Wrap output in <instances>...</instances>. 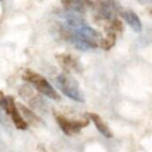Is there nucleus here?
I'll list each match as a JSON object with an SVG mask.
<instances>
[{
    "label": "nucleus",
    "mask_w": 152,
    "mask_h": 152,
    "mask_svg": "<svg viewBox=\"0 0 152 152\" xmlns=\"http://www.w3.org/2000/svg\"><path fill=\"white\" fill-rule=\"evenodd\" d=\"M57 61H59L64 69L66 70H73L77 69V61H75L74 57H72L69 54H59L57 55Z\"/></svg>",
    "instance_id": "8"
},
{
    "label": "nucleus",
    "mask_w": 152,
    "mask_h": 152,
    "mask_svg": "<svg viewBox=\"0 0 152 152\" xmlns=\"http://www.w3.org/2000/svg\"><path fill=\"white\" fill-rule=\"evenodd\" d=\"M121 16L134 31L140 32L142 30V22L135 13L131 11H124L121 13Z\"/></svg>",
    "instance_id": "5"
},
{
    "label": "nucleus",
    "mask_w": 152,
    "mask_h": 152,
    "mask_svg": "<svg viewBox=\"0 0 152 152\" xmlns=\"http://www.w3.org/2000/svg\"><path fill=\"white\" fill-rule=\"evenodd\" d=\"M149 14L152 16V7H150V9H149Z\"/></svg>",
    "instance_id": "10"
},
{
    "label": "nucleus",
    "mask_w": 152,
    "mask_h": 152,
    "mask_svg": "<svg viewBox=\"0 0 152 152\" xmlns=\"http://www.w3.org/2000/svg\"><path fill=\"white\" fill-rule=\"evenodd\" d=\"M57 80L59 83V87L64 94L67 97L73 99L74 101L83 102L85 101V96L83 92L79 90L77 83L73 78L67 75H59L57 77Z\"/></svg>",
    "instance_id": "3"
},
{
    "label": "nucleus",
    "mask_w": 152,
    "mask_h": 152,
    "mask_svg": "<svg viewBox=\"0 0 152 152\" xmlns=\"http://www.w3.org/2000/svg\"><path fill=\"white\" fill-rule=\"evenodd\" d=\"M56 121L61 130L68 135H72L79 132L83 127H86L89 124L88 118H83L80 120H69L63 115H57Z\"/></svg>",
    "instance_id": "4"
},
{
    "label": "nucleus",
    "mask_w": 152,
    "mask_h": 152,
    "mask_svg": "<svg viewBox=\"0 0 152 152\" xmlns=\"http://www.w3.org/2000/svg\"><path fill=\"white\" fill-rule=\"evenodd\" d=\"M116 39H117L116 34H114V32H107L105 38L99 41V46L102 49H104V50H110L115 45V43H116Z\"/></svg>",
    "instance_id": "9"
},
{
    "label": "nucleus",
    "mask_w": 152,
    "mask_h": 152,
    "mask_svg": "<svg viewBox=\"0 0 152 152\" xmlns=\"http://www.w3.org/2000/svg\"><path fill=\"white\" fill-rule=\"evenodd\" d=\"M23 79L27 83H30L37 90H38L40 93L44 94L45 96L51 98L53 100H58L59 95L53 87L46 80V79L43 77L42 75L36 73L32 70H25V72L23 73Z\"/></svg>",
    "instance_id": "1"
},
{
    "label": "nucleus",
    "mask_w": 152,
    "mask_h": 152,
    "mask_svg": "<svg viewBox=\"0 0 152 152\" xmlns=\"http://www.w3.org/2000/svg\"><path fill=\"white\" fill-rule=\"evenodd\" d=\"M16 104H17L18 110L22 113L21 116L24 117L23 119H24V121L27 123V125H28V123H29V124H31V125H34V126H37L38 124H40L41 119L39 118V117L37 116V115L34 114L32 110H30L29 108L26 107V106L23 105L22 103H16Z\"/></svg>",
    "instance_id": "6"
},
{
    "label": "nucleus",
    "mask_w": 152,
    "mask_h": 152,
    "mask_svg": "<svg viewBox=\"0 0 152 152\" xmlns=\"http://www.w3.org/2000/svg\"><path fill=\"white\" fill-rule=\"evenodd\" d=\"M0 106L5 110L7 115L11 117V119L13 120L15 126L18 129H24L27 128V123L24 121L23 117L21 116L19 110L17 107V104L14 101V98L9 96V97H5L4 94L0 91Z\"/></svg>",
    "instance_id": "2"
},
{
    "label": "nucleus",
    "mask_w": 152,
    "mask_h": 152,
    "mask_svg": "<svg viewBox=\"0 0 152 152\" xmlns=\"http://www.w3.org/2000/svg\"><path fill=\"white\" fill-rule=\"evenodd\" d=\"M89 117L92 119V121L94 122L95 126L97 127V129L106 137H113V133L110 131V127L106 125V123L104 122L103 120L101 119V117L99 115L95 114V113H90L89 114Z\"/></svg>",
    "instance_id": "7"
}]
</instances>
